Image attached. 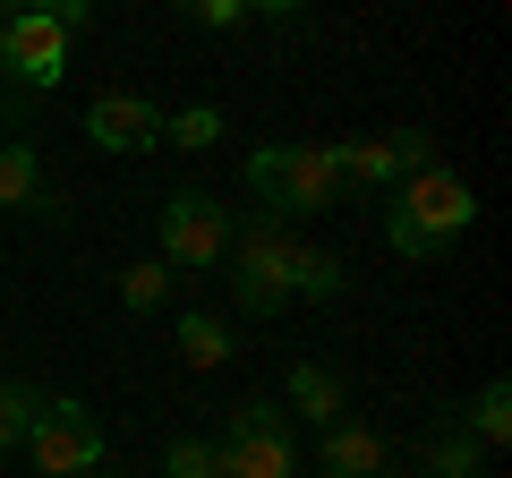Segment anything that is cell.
I'll use <instances>...</instances> for the list:
<instances>
[{
    "instance_id": "obj_1",
    "label": "cell",
    "mask_w": 512,
    "mask_h": 478,
    "mask_svg": "<svg viewBox=\"0 0 512 478\" xmlns=\"http://www.w3.org/2000/svg\"><path fill=\"white\" fill-rule=\"evenodd\" d=\"M470 222H478L470 180H461V171H444V163H427V171H410V180L393 188V205H384V248H393V257H410V265H436L444 248L470 231Z\"/></svg>"
},
{
    "instance_id": "obj_2",
    "label": "cell",
    "mask_w": 512,
    "mask_h": 478,
    "mask_svg": "<svg viewBox=\"0 0 512 478\" xmlns=\"http://www.w3.org/2000/svg\"><path fill=\"white\" fill-rule=\"evenodd\" d=\"M0 18H9V77L26 94H52L69 77V35L94 9L86 0H0Z\"/></svg>"
},
{
    "instance_id": "obj_3",
    "label": "cell",
    "mask_w": 512,
    "mask_h": 478,
    "mask_svg": "<svg viewBox=\"0 0 512 478\" xmlns=\"http://www.w3.org/2000/svg\"><path fill=\"white\" fill-rule=\"evenodd\" d=\"M291 265H299V231L282 214H256L248 231H231V299H239V316H282L291 308Z\"/></svg>"
},
{
    "instance_id": "obj_4",
    "label": "cell",
    "mask_w": 512,
    "mask_h": 478,
    "mask_svg": "<svg viewBox=\"0 0 512 478\" xmlns=\"http://www.w3.org/2000/svg\"><path fill=\"white\" fill-rule=\"evenodd\" d=\"M248 188L265 197V214L299 222V214H325L333 205L342 163H333V146H256L248 154Z\"/></svg>"
},
{
    "instance_id": "obj_5",
    "label": "cell",
    "mask_w": 512,
    "mask_h": 478,
    "mask_svg": "<svg viewBox=\"0 0 512 478\" xmlns=\"http://www.w3.org/2000/svg\"><path fill=\"white\" fill-rule=\"evenodd\" d=\"M26 453H35L43 478H86V470H103V419L77 393H52V402H35Z\"/></svg>"
},
{
    "instance_id": "obj_6",
    "label": "cell",
    "mask_w": 512,
    "mask_h": 478,
    "mask_svg": "<svg viewBox=\"0 0 512 478\" xmlns=\"http://www.w3.org/2000/svg\"><path fill=\"white\" fill-rule=\"evenodd\" d=\"M231 257V205L205 197V188H180L163 197V265L171 274H205V265Z\"/></svg>"
},
{
    "instance_id": "obj_7",
    "label": "cell",
    "mask_w": 512,
    "mask_h": 478,
    "mask_svg": "<svg viewBox=\"0 0 512 478\" xmlns=\"http://www.w3.org/2000/svg\"><path fill=\"white\" fill-rule=\"evenodd\" d=\"M214 453H222V470H231V478H299L291 419H282V410H265V402L231 410V436H222Z\"/></svg>"
},
{
    "instance_id": "obj_8",
    "label": "cell",
    "mask_w": 512,
    "mask_h": 478,
    "mask_svg": "<svg viewBox=\"0 0 512 478\" xmlns=\"http://www.w3.org/2000/svg\"><path fill=\"white\" fill-rule=\"evenodd\" d=\"M333 163H342L350 188H402L410 171L436 163V137L427 129H393V137H350V146H333Z\"/></svg>"
},
{
    "instance_id": "obj_9",
    "label": "cell",
    "mask_w": 512,
    "mask_h": 478,
    "mask_svg": "<svg viewBox=\"0 0 512 478\" xmlns=\"http://www.w3.org/2000/svg\"><path fill=\"white\" fill-rule=\"evenodd\" d=\"M86 137L103 154H146V146H163V111H154L146 94H120V86H111V94H94V103H86Z\"/></svg>"
},
{
    "instance_id": "obj_10",
    "label": "cell",
    "mask_w": 512,
    "mask_h": 478,
    "mask_svg": "<svg viewBox=\"0 0 512 478\" xmlns=\"http://www.w3.org/2000/svg\"><path fill=\"white\" fill-rule=\"evenodd\" d=\"M316 453H325V478H393V444L376 436V427H359V419H333V427H316Z\"/></svg>"
},
{
    "instance_id": "obj_11",
    "label": "cell",
    "mask_w": 512,
    "mask_h": 478,
    "mask_svg": "<svg viewBox=\"0 0 512 478\" xmlns=\"http://www.w3.org/2000/svg\"><path fill=\"white\" fill-rule=\"evenodd\" d=\"M0 205L35 214V222H60V188H43V163L26 137H0Z\"/></svg>"
},
{
    "instance_id": "obj_12",
    "label": "cell",
    "mask_w": 512,
    "mask_h": 478,
    "mask_svg": "<svg viewBox=\"0 0 512 478\" xmlns=\"http://www.w3.org/2000/svg\"><path fill=\"white\" fill-rule=\"evenodd\" d=\"M427 478H487V444H478L470 427H444V436L427 444Z\"/></svg>"
},
{
    "instance_id": "obj_13",
    "label": "cell",
    "mask_w": 512,
    "mask_h": 478,
    "mask_svg": "<svg viewBox=\"0 0 512 478\" xmlns=\"http://www.w3.org/2000/svg\"><path fill=\"white\" fill-rule=\"evenodd\" d=\"M291 402L308 410L316 427H333V419H342V376L316 368V359H299V368H291Z\"/></svg>"
},
{
    "instance_id": "obj_14",
    "label": "cell",
    "mask_w": 512,
    "mask_h": 478,
    "mask_svg": "<svg viewBox=\"0 0 512 478\" xmlns=\"http://www.w3.org/2000/svg\"><path fill=\"white\" fill-rule=\"evenodd\" d=\"M342 257H325V248H308V239H299V265H291V299H316V308H325V299H342Z\"/></svg>"
},
{
    "instance_id": "obj_15",
    "label": "cell",
    "mask_w": 512,
    "mask_h": 478,
    "mask_svg": "<svg viewBox=\"0 0 512 478\" xmlns=\"http://www.w3.org/2000/svg\"><path fill=\"white\" fill-rule=\"evenodd\" d=\"M163 299H171V265H163V257L120 265V308H128V316H154Z\"/></svg>"
},
{
    "instance_id": "obj_16",
    "label": "cell",
    "mask_w": 512,
    "mask_h": 478,
    "mask_svg": "<svg viewBox=\"0 0 512 478\" xmlns=\"http://www.w3.org/2000/svg\"><path fill=\"white\" fill-rule=\"evenodd\" d=\"M461 427H470L478 444H504V436H512V385H504V376L470 393V419H461Z\"/></svg>"
},
{
    "instance_id": "obj_17",
    "label": "cell",
    "mask_w": 512,
    "mask_h": 478,
    "mask_svg": "<svg viewBox=\"0 0 512 478\" xmlns=\"http://www.w3.org/2000/svg\"><path fill=\"white\" fill-rule=\"evenodd\" d=\"M180 359L188 368H222L231 359V325L222 316H180Z\"/></svg>"
},
{
    "instance_id": "obj_18",
    "label": "cell",
    "mask_w": 512,
    "mask_h": 478,
    "mask_svg": "<svg viewBox=\"0 0 512 478\" xmlns=\"http://www.w3.org/2000/svg\"><path fill=\"white\" fill-rule=\"evenodd\" d=\"M222 137V111L214 103H188V111H163V146H180V154H205Z\"/></svg>"
},
{
    "instance_id": "obj_19",
    "label": "cell",
    "mask_w": 512,
    "mask_h": 478,
    "mask_svg": "<svg viewBox=\"0 0 512 478\" xmlns=\"http://www.w3.org/2000/svg\"><path fill=\"white\" fill-rule=\"evenodd\" d=\"M163 478H231V470H222V453H214L205 436H180V444L163 453Z\"/></svg>"
},
{
    "instance_id": "obj_20",
    "label": "cell",
    "mask_w": 512,
    "mask_h": 478,
    "mask_svg": "<svg viewBox=\"0 0 512 478\" xmlns=\"http://www.w3.org/2000/svg\"><path fill=\"white\" fill-rule=\"evenodd\" d=\"M35 402H43L35 385H0V453H9V444H26V427H35Z\"/></svg>"
},
{
    "instance_id": "obj_21",
    "label": "cell",
    "mask_w": 512,
    "mask_h": 478,
    "mask_svg": "<svg viewBox=\"0 0 512 478\" xmlns=\"http://www.w3.org/2000/svg\"><path fill=\"white\" fill-rule=\"evenodd\" d=\"M180 9H188L197 26H214V35H222V26H239V18H248V0H180Z\"/></svg>"
},
{
    "instance_id": "obj_22",
    "label": "cell",
    "mask_w": 512,
    "mask_h": 478,
    "mask_svg": "<svg viewBox=\"0 0 512 478\" xmlns=\"http://www.w3.org/2000/svg\"><path fill=\"white\" fill-rule=\"evenodd\" d=\"M256 18H299V9H308V0H248Z\"/></svg>"
},
{
    "instance_id": "obj_23",
    "label": "cell",
    "mask_w": 512,
    "mask_h": 478,
    "mask_svg": "<svg viewBox=\"0 0 512 478\" xmlns=\"http://www.w3.org/2000/svg\"><path fill=\"white\" fill-rule=\"evenodd\" d=\"M0 69H9V18H0Z\"/></svg>"
},
{
    "instance_id": "obj_24",
    "label": "cell",
    "mask_w": 512,
    "mask_h": 478,
    "mask_svg": "<svg viewBox=\"0 0 512 478\" xmlns=\"http://www.w3.org/2000/svg\"><path fill=\"white\" fill-rule=\"evenodd\" d=\"M35 478H43V470H35Z\"/></svg>"
}]
</instances>
